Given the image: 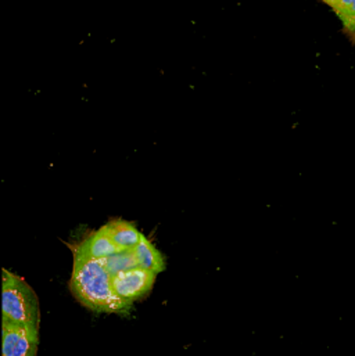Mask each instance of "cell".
<instances>
[{
  "label": "cell",
  "mask_w": 355,
  "mask_h": 356,
  "mask_svg": "<svg viewBox=\"0 0 355 356\" xmlns=\"http://www.w3.org/2000/svg\"><path fill=\"white\" fill-rule=\"evenodd\" d=\"M1 325L39 333L40 307L35 290L19 275L1 270Z\"/></svg>",
  "instance_id": "obj_2"
},
{
  "label": "cell",
  "mask_w": 355,
  "mask_h": 356,
  "mask_svg": "<svg viewBox=\"0 0 355 356\" xmlns=\"http://www.w3.org/2000/svg\"><path fill=\"white\" fill-rule=\"evenodd\" d=\"M157 273L135 266L113 276V284L117 294L129 304L142 301L150 296L155 289Z\"/></svg>",
  "instance_id": "obj_3"
},
{
  "label": "cell",
  "mask_w": 355,
  "mask_h": 356,
  "mask_svg": "<svg viewBox=\"0 0 355 356\" xmlns=\"http://www.w3.org/2000/svg\"><path fill=\"white\" fill-rule=\"evenodd\" d=\"M103 261H104L107 270L111 273V276H114L123 270H128V269L138 266V261H136V255H135L134 250L120 251Z\"/></svg>",
  "instance_id": "obj_8"
},
{
  "label": "cell",
  "mask_w": 355,
  "mask_h": 356,
  "mask_svg": "<svg viewBox=\"0 0 355 356\" xmlns=\"http://www.w3.org/2000/svg\"><path fill=\"white\" fill-rule=\"evenodd\" d=\"M74 259H106L121 250L114 244L104 226L99 230H90L79 241L68 243Z\"/></svg>",
  "instance_id": "obj_4"
},
{
  "label": "cell",
  "mask_w": 355,
  "mask_h": 356,
  "mask_svg": "<svg viewBox=\"0 0 355 356\" xmlns=\"http://www.w3.org/2000/svg\"><path fill=\"white\" fill-rule=\"evenodd\" d=\"M114 244L121 250H134L139 240L142 233L138 230L136 225L134 222L125 220L123 218H111L106 225H103Z\"/></svg>",
  "instance_id": "obj_6"
},
{
  "label": "cell",
  "mask_w": 355,
  "mask_h": 356,
  "mask_svg": "<svg viewBox=\"0 0 355 356\" xmlns=\"http://www.w3.org/2000/svg\"><path fill=\"white\" fill-rule=\"evenodd\" d=\"M340 17L346 28L355 32V0H324Z\"/></svg>",
  "instance_id": "obj_9"
},
{
  "label": "cell",
  "mask_w": 355,
  "mask_h": 356,
  "mask_svg": "<svg viewBox=\"0 0 355 356\" xmlns=\"http://www.w3.org/2000/svg\"><path fill=\"white\" fill-rule=\"evenodd\" d=\"M39 333L1 325V356H38Z\"/></svg>",
  "instance_id": "obj_5"
},
{
  "label": "cell",
  "mask_w": 355,
  "mask_h": 356,
  "mask_svg": "<svg viewBox=\"0 0 355 356\" xmlns=\"http://www.w3.org/2000/svg\"><path fill=\"white\" fill-rule=\"evenodd\" d=\"M134 251L136 255L138 266L152 270L157 275L167 269V258L145 234L141 236V240L138 245L134 248Z\"/></svg>",
  "instance_id": "obj_7"
},
{
  "label": "cell",
  "mask_w": 355,
  "mask_h": 356,
  "mask_svg": "<svg viewBox=\"0 0 355 356\" xmlns=\"http://www.w3.org/2000/svg\"><path fill=\"white\" fill-rule=\"evenodd\" d=\"M68 289L74 298L93 314L128 316L134 304L123 300L103 259H74Z\"/></svg>",
  "instance_id": "obj_1"
}]
</instances>
